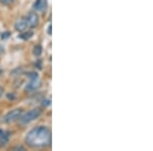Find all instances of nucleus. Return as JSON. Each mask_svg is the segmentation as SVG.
I'll list each match as a JSON object with an SVG mask.
<instances>
[{
	"instance_id": "1",
	"label": "nucleus",
	"mask_w": 153,
	"mask_h": 151,
	"mask_svg": "<svg viewBox=\"0 0 153 151\" xmlns=\"http://www.w3.org/2000/svg\"><path fill=\"white\" fill-rule=\"evenodd\" d=\"M26 143L31 147H47L51 144V132L45 126L32 129L26 136Z\"/></svg>"
},
{
	"instance_id": "2",
	"label": "nucleus",
	"mask_w": 153,
	"mask_h": 151,
	"mask_svg": "<svg viewBox=\"0 0 153 151\" xmlns=\"http://www.w3.org/2000/svg\"><path fill=\"white\" fill-rule=\"evenodd\" d=\"M41 113H42V110L40 108H34V109L28 111V112L25 113V115H22L19 120V122H21V123L27 125V123H30L33 122V121L37 120V118L41 115Z\"/></svg>"
},
{
	"instance_id": "3",
	"label": "nucleus",
	"mask_w": 153,
	"mask_h": 151,
	"mask_svg": "<svg viewBox=\"0 0 153 151\" xmlns=\"http://www.w3.org/2000/svg\"><path fill=\"white\" fill-rule=\"evenodd\" d=\"M23 115V109L21 108H16V109H13L11 111H9L7 115H5L2 118V122L5 123H10L12 122H16L18 121L21 115Z\"/></svg>"
},
{
	"instance_id": "4",
	"label": "nucleus",
	"mask_w": 153,
	"mask_h": 151,
	"mask_svg": "<svg viewBox=\"0 0 153 151\" xmlns=\"http://www.w3.org/2000/svg\"><path fill=\"white\" fill-rule=\"evenodd\" d=\"M25 21H26L28 27L35 28V27H37V25L39 24V16H37V13H35V12H30L28 16H26Z\"/></svg>"
},
{
	"instance_id": "5",
	"label": "nucleus",
	"mask_w": 153,
	"mask_h": 151,
	"mask_svg": "<svg viewBox=\"0 0 153 151\" xmlns=\"http://www.w3.org/2000/svg\"><path fill=\"white\" fill-rule=\"evenodd\" d=\"M34 8L37 11L44 12L47 8V0H36L35 4H34Z\"/></svg>"
},
{
	"instance_id": "6",
	"label": "nucleus",
	"mask_w": 153,
	"mask_h": 151,
	"mask_svg": "<svg viewBox=\"0 0 153 151\" xmlns=\"http://www.w3.org/2000/svg\"><path fill=\"white\" fill-rule=\"evenodd\" d=\"M40 85H41V82L39 80V78L34 79V80L30 81V83H28V85L26 86V90L27 91H34L40 87Z\"/></svg>"
},
{
	"instance_id": "7",
	"label": "nucleus",
	"mask_w": 153,
	"mask_h": 151,
	"mask_svg": "<svg viewBox=\"0 0 153 151\" xmlns=\"http://www.w3.org/2000/svg\"><path fill=\"white\" fill-rule=\"evenodd\" d=\"M27 27L28 26H27V23H26V21H25V19H19L16 23V30L19 32H24L25 30L27 29Z\"/></svg>"
},
{
	"instance_id": "8",
	"label": "nucleus",
	"mask_w": 153,
	"mask_h": 151,
	"mask_svg": "<svg viewBox=\"0 0 153 151\" xmlns=\"http://www.w3.org/2000/svg\"><path fill=\"white\" fill-rule=\"evenodd\" d=\"M32 35H33L32 32H25V33H22L21 35H19V38L24 39V40H28V39L31 38Z\"/></svg>"
},
{
	"instance_id": "9",
	"label": "nucleus",
	"mask_w": 153,
	"mask_h": 151,
	"mask_svg": "<svg viewBox=\"0 0 153 151\" xmlns=\"http://www.w3.org/2000/svg\"><path fill=\"white\" fill-rule=\"evenodd\" d=\"M33 52L36 56H40L42 54V47L40 45H36L35 47H34Z\"/></svg>"
},
{
	"instance_id": "10",
	"label": "nucleus",
	"mask_w": 153,
	"mask_h": 151,
	"mask_svg": "<svg viewBox=\"0 0 153 151\" xmlns=\"http://www.w3.org/2000/svg\"><path fill=\"white\" fill-rule=\"evenodd\" d=\"M28 76H29V78H30V80H34V79H38L39 78L38 75H37L36 73H29Z\"/></svg>"
},
{
	"instance_id": "11",
	"label": "nucleus",
	"mask_w": 153,
	"mask_h": 151,
	"mask_svg": "<svg viewBox=\"0 0 153 151\" xmlns=\"http://www.w3.org/2000/svg\"><path fill=\"white\" fill-rule=\"evenodd\" d=\"M0 1L2 2V3H5V4H8L10 3V2L12 1V0H0Z\"/></svg>"
},
{
	"instance_id": "12",
	"label": "nucleus",
	"mask_w": 153,
	"mask_h": 151,
	"mask_svg": "<svg viewBox=\"0 0 153 151\" xmlns=\"http://www.w3.org/2000/svg\"><path fill=\"white\" fill-rule=\"evenodd\" d=\"M8 35H9V33H5V34H3V35H2L1 38L2 39H6L7 37H8Z\"/></svg>"
},
{
	"instance_id": "13",
	"label": "nucleus",
	"mask_w": 153,
	"mask_h": 151,
	"mask_svg": "<svg viewBox=\"0 0 153 151\" xmlns=\"http://www.w3.org/2000/svg\"><path fill=\"white\" fill-rule=\"evenodd\" d=\"M46 101H47V102H43V105L45 106V107H46V106H48L49 104H50V100H46Z\"/></svg>"
},
{
	"instance_id": "14",
	"label": "nucleus",
	"mask_w": 153,
	"mask_h": 151,
	"mask_svg": "<svg viewBox=\"0 0 153 151\" xmlns=\"http://www.w3.org/2000/svg\"><path fill=\"white\" fill-rule=\"evenodd\" d=\"M48 34H49V35L51 34V26L48 27Z\"/></svg>"
},
{
	"instance_id": "15",
	"label": "nucleus",
	"mask_w": 153,
	"mask_h": 151,
	"mask_svg": "<svg viewBox=\"0 0 153 151\" xmlns=\"http://www.w3.org/2000/svg\"><path fill=\"white\" fill-rule=\"evenodd\" d=\"M0 73H1V71H0Z\"/></svg>"
}]
</instances>
